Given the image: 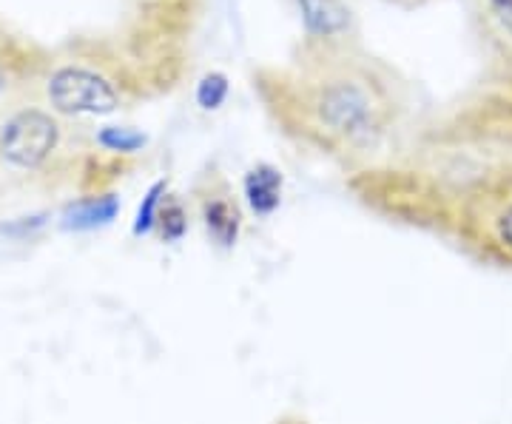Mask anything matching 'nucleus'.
I'll return each instance as SVG.
<instances>
[{"label":"nucleus","instance_id":"obj_1","mask_svg":"<svg viewBox=\"0 0 512 424\" xmlns=\"http://www.w3.org/2000/svg\"><path fill=\"white\" fill-rule=\"evenodd\" d=\"M282 106L285 123L328 151H362L384 126V94L365 66L350 60H325Z\"/></svg>","mask_w":512,"mask_h":424},{"label":"nucleus","instance_id":"obj_2","mask_svg":"<svg viewBox=\"0 0 512 424\" xmlns=\"http://www.w3.org/2000/svg\"><path fill=\"white\" fill-rule=\"evenodd\" d=\"M46 97L57 114H111L123 106L126 92L114 74L89 63H63L46 80Z\"/></svg>","mask_w":512,"mask_h":424},{"label":"nucleus","instance_id":"obj_3","mask_svg":"<svg viewBox=\"0 0 512 424\" xmlns=\"http://www.w3.org/2000/svg\"><path fill=\"white\" fill-rule=\"evenodd\" d=\"M461 228L484 257L512 268V177L476 191L464 205Z\"/></svg>","mask_w":512,"mask_h":424},{"label":"nucleus","instance_id":"obj_4","mask_svg":"<svg viewBox=\"0 0 512 424\" xmlns=\"http://www.w3.org/2000/svg\"><path fill=\"white\" fill-rule=\"evenodd\" d=\"M60 146V123L52 111L20 109L0 126V157L9 166L35 171L55 157Z\"/></svg>","mask_w":512,"mask_h":424},{"label":"nucleus","instance_id":"obj_5","mask_svg":"<svg viewBox=\"0 0 512 424\" xmlns=\"http://www.w3.org/2000/svg\"><path fill=\"white\" fill-rule=\"evenodd\" d=\"M200 211L211 240L222 248H231L237 242L239 228H242V214H239V205L231 197V191L222 183L211 185V191L202 194Z\"/></svg>","mask_w":512,"mask_h":424},{"label":"nucleus","instance_id":"obj_6","mask_svg":"<svg viewBox=\"0 0 512 424\" xmlns=\"http://www.w3.org/2000/svg\"><path fill=\"white\" fill-rule=\"evenodd\" d=\"M311 40H339L350 29V12L342 0H296Z\"/></svg>","mask_w":512,"mask_h":424},{"label":"nucleus","instance_id":"obj_7","mask_svg":"<svg viewBox=\"0 0 512 424\" xmlns=\"http://www.w3.org/2000/svg\"><path fill=\"white\" fill-rule=\"evenodd\" d=\"M245 197H248L251 211L259 217L274 214L279 208V200H282V174L268 163L251 168L245 177Z\"/></svg>","mask_w":512,"mask_h":424},{"label":"nucleus","instance_id":"obj_8","mask_svg":"<svg viewBox=\"0 0 512 424\" xmlns=\"http://www.w3.org/2000/svg\"><path fill=\"white\" fill-rule=\"evenodd\" d=\"M117 211H120V200L114 194L86 197L66 211V228H97V225H106V222L114 220Z\"/></svg>","mask_w":512,"mask_h":424},{"label":"nucleus","instance_id":"obj_9","mask_svg":"<svg viewBox=\"0 0 512 424\" xmlns=\"http://www.w3.org/2000/svg\"><path fill=\"white\" fill-rule=\"evenodd\" d=\"M160 228V237L165 242H177L183 240V234L188 231V217H185L183 203L177 200H168V203L160 205V217H157V225Z\"/></svg>","mask_w":512,"mask_h":424},{"label":"nucleus","instance_id":"obj_10","mask_svg":"<svg viewBox=\"0 0 512 424\" xmlns=\"http://www.w3.org/2000/svg\"><path fill=\"white\" fill-rule=\"evenodd\" d=\"M228 92H231V86H228V77L225 74H205L200 80V86H197V103H200V109L217 111L228 100Z\"/></svg>","mask_w":512,"mask_h":424},{"label":"nucleus","instance_id":"obj_11","mask_svg":"<svg viewBox=\"0 0 512 424\" xmlns=\"http://www.w3.org/2000/svg\"><path fill=\"white\" fill-rule=\"evenodd\" d=\"M97 143L103 148H109V151L131 154V151H140V148L146 146V134H140V131L134 129H117V126H111V129H103L97 134Z\"/></svg>","mask_w":512,"mask_h":424},{"label":"nucleus","instance_id":"obj_12","mask_svg":"<svg viewBox=\"0 0 512 424\" xmlns=\"http://www.w3.org/2000/svg\"><path fill=\"white\" fill-rule=\"evenodd\" d=\"M165 191V183H157L151 191L146 194V200L140 205V211H137V222H134V234L140 237V234H148V231H154V225H157V217H160V194Z\"/></svg>","mask_w":512,"mask_h":424},{"label":"nucleus","instance_id":"obj_13","mask_svg":"<svg viewBox=\"0 0 512 424\" xmlns=\"http://www.w3.org/2000/svg\"><path fill=\"white\" fill-rule=\"evenodd\" d=\"M493 18L501 23V29L512 37V0H487Z\"/></svg>","mask_w":512,"mask_h":424},{"label":"nucleus","instance_id":"obj_14","mask_svg":"<svg viewBox=\"0 0 512 424\" xmlns=\"http://www.w3.org/2000/svg\"><path fill=\"white\" fill-rule=\"evenodd\" d=\"M6 92V69L0 66V94Z\"/></svg>","mask_w":512,"mask_h":424}]
</instances>
